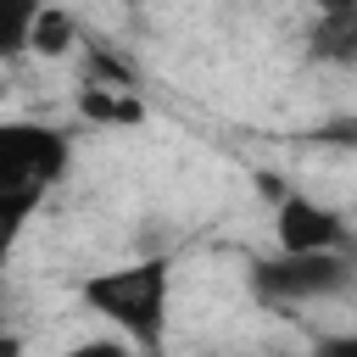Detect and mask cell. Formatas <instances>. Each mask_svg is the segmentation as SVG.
<instances>
[{
    "label": "cell",
    "mask_w": 357,
    "mask_h": 357,
    "mask_svg": "<svg viewBox=\"0 0 357 357\" xmlns=\"http://www.w3.org/2000/svg\"><path fill=\"white\" fill-rule=\"evenodd\" d=\"M67 162L73 145L61 128L33 117H0V268L22 240L28 218L39 212V201L67 178Z\"/></svg>",
    "instance_id": "6da1fadb"
},
{
    "label": "cell",
    "mask_w": 357,
    "mask_h": 357,
    "mask_svg": "<svg viewBox=\"0 0 357 357\" xmlns=\"http://www.w3.org/2000/svg\"><path fill=\"white\" fill-rule=\"evenodd\" d=\"M78 296L95 318H106L117 329V340H128L134 351H162L167 296H173V262L167 257H139V262L89 273Z\"/></svg>",
    "instance_id": "7a4b0ae2"
},
{
    "label": "cell",
    "mask_w": 357,
    "mask_h": 357,
    "mask_svg": "<svg viewBox=\"0 0 357 357\" xmlns=\"http://www.w3.org/2000/svg\"><path fill=\"white\" fill-rule=\"evenodd\" d=\"M245 284H251V296L262 301V307H301V301H329V296H340L346 284H351V262L340 257V251H279V257H262V262H251V273H245Z\"/></svg>",
    "instance_id": "3957f363"
},
{
    "label": "cell",
    "mask_w": 357,
    "mask_h": 357,
    "mask_svg": "<svg viewBox=\"0 0 357 357\" xmlns=\"http://www.w3.org/2000/svg\"><path fill=\"white\" fill-rule=\"evenodd\" d=\"M273 234H279V251H340L346 245V218L312 195H284L279 212H273Z\"/></svg>",
    "instance_id": "277c9868"
},
{
    "label": "cell",
    "mask_w": 357,
    "mask_h": 357,
    "mask_svg": "<svg viewBox=\"0 0 357 357\" xmlns=\"http://www.w3.org/2000/svg\"><path fill=\"white\" fill-rule=\"evenodd\" d=\"M50 0H0V61H17L33 50V22Z\"/></svg>",
    "instance_id": "5b68a950"
},
{
    "label": "cell",
    "mask_w": 357,
    "mask_h": 357,
    "mask_svg": "<svg viewBox=\"0 0 357 357\" xmlns=\"http://www.w3.org/2000/svg\"><path fill=\"white\" fill-rule=\"evenodd\" d=\"M312 56H318V61H357V11H346V17H318Z\"/></svg>",
    "instance_id": "8992f818"
},
{
    "label": "cell",
    "mask_w": 357,
    "mask_h": 357,
    "mask_svg": "<svg viewBox=\"0 0 357 357\" xmlns=\"http://www.w3.org/2000/svg\"><path fill=\"white\" fill-rule=\"evenodd\" d=\"M78 106H84V117H95V123H139V117H145V106L134 100V89L112 95L106 84H89V89L78 95Z\"/></svg>",
    "instance_id": "52a82bcc"
},
{
    "label": "cell",
    "mask_w": 357,
    "mask_h": 357,
    "mask_svg": "<svg viewBox=\"0 0 357 357\" xmlns=\"http://www.w3.org/2000/svg\"><path fill=\"white\" fill-rule=\"evenodd\" d=\"M73 39H78L73 17H67L61 6H45V17L33 22V50H39V56H67V50H73Z\"/></svg>",
    "instance_id": "ba28073f"
},
{
    "label": "cell",
    "mask_w": 357,
    "mask_h": 357,
    "mask_svg": "<svg viewBox=\"0 0 357 357\" xmlns=\"http://www.w3.org/2000/svg\"><path fill=\"white\" fill-rule=\"evenodd\" d=\"M61 357H134V351H128V340L100 335V340H78V346H67Z\"/></svg>",
    "instance_id": "9c48e42d"
},
{
    "label": "cell",
    "mask_w": 357,
    "mask_h": 357,
    "mask_svg": "<svg viewBox=\"0 0 357 357\" xmlns=\"http://www.w3.org/2000/svg\"><path fill=\"white\" fill-rule=\"evenodd\" d=\"M318 145H357V117H335V123H318L312 128Z\"/></svg>",
    "instance_id": "30bf717a"
},
{
    "label": "cell",
    "mask_w": 357,
    "mask_h": 357,
    "mask_svg": "<svg viewBox=\"0 0 357 357\" xmlns=\"http://www.w3.org/2000/svg\"><path fill=\"white\" fill-rule=\"evenodd\" d=\"M312 357H357V329H351V335H329V340H318Z\"/></svg>",
    "instance_id": "8fae6325"
},
{
    "label": "cell",
    "mask_w": 357,
    "mask_h": 357,
    "mask_svg": "<svg viewBox=\"0 0 357 357\" xmlns=\"http://www.w3.org/2000/svg\"><path fill=\"white\" fill-rule=\"evenodd\" d=\"M318 17H346V11H357V0H307Z\"/></svg>",
    "instance_id": "7c38bea8"
},
{
    "label": "cell",
    "mask_w": 357,
    "mask_h": 357,
    "mask_svg": "<svg viewBox=\"0 0 357 357\" xmlns=\"http://www.w3.org/2000/svg\"><path fill=\"white\" fill-rule=\"evenodd\" d=\"M0 357H22V340H17V335H6V329H0Z\"/></svg>",
    "instance_id": "4fadbf2b"
},
{
    "label": "cell",
    "mask_w": 357,
    "mask_h": 357,
    "mask_svg": "<svg viewBox=\"0 0 357 357\" xmlns=\"http://www.w3.org/2000/svg\"><path fill=\"white\" fill-rule=\"evenodd\" d=\"M134 357H162V351H134Z\"/></svg>",
    "instance_id": "5bb4252c"
}]
</instances>
